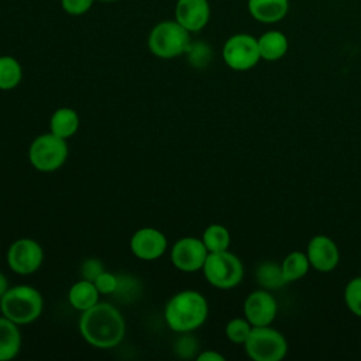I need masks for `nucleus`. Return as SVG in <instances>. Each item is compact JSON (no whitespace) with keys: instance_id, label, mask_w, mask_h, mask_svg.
<instances>
[{"instance_id":"1","label":"nucleus","mask_w":361,"mask_h":361,"mask_svg":"<svg viewBox=\"0 0 361 361\" xmlns=\"http://www.w3.org/2000/svg\"><path fill=\"white\" fill-rule=\"evenodd\" d=\"M82 338L96 348H113L126 334V322L120 310L104 302L82 312L79 317Z\"/></svg>"},{"instance_id":"2","label":"nucleus","mask_w":361,"mask_h":361,"mask_svg":"<svg viewBox=\"0 0 361 361\" xmlns=\"http://www.w3.org/2000/svg\"><path fill=\"white\" fill-rule=\"evenodd\" d=\"M209 316L206 298L193 289L175 293L165 305L164 319L175 333H192L197 330Z\"/></svg>"},{"instance_id":"3","label":"nucleus","mask_w":361,"mask_h":361,"mask_svg":"<svg viewBox=\"0 0 361 361\" xmlns=\"http://www.w3.org/2000/svg\"><path fill=\"white\" fill-rule=\"evenodd\" d=\"M44 309V299L38 289L30 285H17L8 288L0 298L1 314L11 322L21 324H30L35 322Z\"/></svg>"},{"instance_id":"4","label":"nucleus","mask_w":361,"mask_h":361,"mask_svg":"<svg viewBox=\"0 0 361 361\" xmlns=\"http://www.w3.org/2000/svg\"><path fill=\"white\" fill-rule=\"evenodd\" d=\"M190 42V32L176 20H165L154 25L147 39L149 52L161 59H172L186 54Z\"/></svg>"},{"instance_id":"5","label":"nucleus","mask_w":361,"mask_h":361,"mask_svg":"<svg viewBox=\"0 0 361 361\" xmlns=\"http://www.w3.org/2000/svg\"><path fill=\"white\" fill-rule=\"evenodd\" d=\"M202 271L206 281L219 289L235 288L244 276L241 259L228 250L209 252Z\"/></svg>"},{"instance_id":"6","label":"nucleus","mask_w":361,"mask_h":361,"mask_svg":"<svg viewBox=\"0 0 361 361\" xmlns=\"http://www.w3.org/2000/svg\"><path fill=\"white\" fill-rule=\"evenodd\" d=\"M66 140L49 133L41 134L28 148V161L39 172L58 171L68 159Z\"/></svg>"},{"instance_id":"7","label":"nucleus","mask_w":361,"mask_h":361,"mask_svg":"<svg viewBox=\"0 0 361 361\" xmlns=\"http://www.w3.org/2000/svg\"><path fill=\"white\" fill-rule=\"evenodd\" d=\"M244 348L254 361H281L288 353V341L282 333L269 326H252Z\"/></svg>"},{"instance_id":"8","label":"nucleus","mask_w":361,"mask_h":361,"mask_svg":"<svg viewBox=\"0 0 361 361\" xmlns=\"http://www.w3.org/2000/svg\"><path fill=\"white\" fill-rule=\"evenodd\" d=\"M221 56L224 63L237 72L252 69L261 59L258 39L247 32L228 37L223 45Z\"/></svg>"},{"instance_id":"9","label":"nucleus","mask_w":361,"mask_h":361,"mask_svg":"<svg viewBox=\"0 0 361 361\" xmlns=\"http://www.w3.org/2000/svg\"><path fill=\"white\" fill-rule=\"evenodd\" d=\"M44 261L41 244L32 238L16 240L7 250V264L17 275H31L39 269Z\"/></svg>"},{"instance_id":"10","label":"nucleus","mask_w":361,"mask_h":361,"mask_svg":"<svg viewBox=\"0 0 361 361\" xmlns=\"http://www.w3.org/2000/svg\"><path fill=\"white\" fill-rule=\"evenodd\" d=\"M209 255L202 238L182 237L171 248V262L182 272H196L203 268Z\"/></svg>"},{"instance_id":"11","label":"nucleus","mask_w":361,"mask_h":361,"mask_svg":"<svg viewBox=\"0 0 361 361\" xmlns=\"http://www.w3.org/2000/svg\"><path fill=\"white\" fill-rule=\"evenodd\" d=\"M168 240L165 234L154 227H142L130 238L131 252L142 261H154L165 254Z\"/></svg>"},{"instance_id":"12","label":"nucleus","mask_w":361,"mask_h":361,"mask_svg":"<svg viewBox=\"0 0 361 361\" xmlns=\"http://www.w3.org/2000/svg\"><path fill=\"white\" fill-rule=\"evenodd\" d=\"M244 317L252 326H271L278 313V303L268 290L251 292L244 300Z\"/></svg>"},{"instance_id":"13","label":"nucleus","mask_w":361,"mask_h":361,"mask_svg":"<svg viewBox=\"0 0 361 361\" xmlns=\"http://www.w3.org/2000/svg\"><path fill=\"white\" fill-rule=\"evenodd\" d=\"M310 267L319 272L333 271L340 261V251L337 244L324 234H317L310 238L306 250Z\"/></svg>"},{"instance_id":"14","label":"nucleus","mask_w":361,"mask_h":361,"mask_svg":"<svg viewBox=\"0 0 361 361\" xmlns=\"http://www.w3.org/2000/svg\"><path fill=\"white\" fill-rule=\"evenodd\" d=\"M175 20L189 32L202 31L210 20L209 0H176Z\"/></svg>"},{"instance_id":"15","label":"nucleus","mask_w":361,"mask_h":361,"mask_svg":"<svg viewBox=\"0 0 361 361\" xmlns=\"http://www.w3.org/2000/svg\"><path fill=\"white\" fill-rule=\"evenodd\" d=\"M247 10L261 24H276L286 17L289 0H248Z\"/></svg>"},{"instance_id":"16","label":"nucleus","mask_w":361,"mask_h":361,"mask_svg":"<svg viewBox=\"0 0 361 361\" xmlns=\"http://www.w3.org/2000/svg\"><path fill=\"white\" fill-rule=\"evenodd\" d=\"M258 49L261 59L275 62L282 59L289 48L288 37L279 30H269L262 32L258 38Z\"/></svg>"},{"instance_id":"17","label":"nucleus","mask_w":361,"mask_h":361,"mask_svg":"<svg viewBox=\"0 0 361 361\" xmlns=\"http://www.w3.org/2000/svg\"><path fill=\"white\" fill-rule=\"evenodd\" d=\"M21 348V333L18 324L10 319L0 317V361L13 360Z\"/></svg>"},{"instance_id":"18","label":"nucleus","mask_w":361,"mask_h":361,"mask_svg":"<svg viewBox=\"0 0 361 361\" xmlns=\"http://www.w3.org/2000/svg\"><path fill=\"white\" fill-rule=\"evenodd\" d=\"M99 296L100 292L97 290L94 282L83 278L75 282L68 292L69 305L79 312H85L99 303Z\"/></svg>"},{"instance_id":"19","label":"nucleus","mask_w":361,"mask_h":361,"mask_svg":"<svg viewBox=\"0 0 361 361\" xmlns=\"http://www.w3.org/2000/svg\"><path fill=\"white\" fill-rule=\"evenodd\" d=\"M79 116L76 110L71 107L56 109L49 118V131L63 140H68L79 130Z\"/></svg>"},{"instance_id":"20","label":"nucleus","mask_w":361,"mask_h":361,"mask_svg":"<svg viewBox=\"0 0 361 361\" xmlns=\"http://www.w3.org/2000/svg\"><path fill=\"white\" fill-rule=\"evenodd\" d=\"M281 268H282V275L286 283H289L303 278L310 268V262L306 252L292 251L283 258Z\"/></svg>"},{"instance_id":"21","label":"nucleus","mask_w":361,"mask_h":361,"mask_svg":"<svg viewBox=\"0 0 361 361\" xmlns=\"http://www.w3.org/2000/svg\"><path fill=\"white\" fill-rule=\"evenodd\" d=\"M23 79L21 63L10 55L0 56V90H11Z\"/></svg>"},{"instance_id":"22","label":"nucleus","mask_w":361,"mask_h":361,"mask_svg":"<svg viewBox=\"0 0 361 361\" xmlns=\"http://www.w3.org/2000/svg\"><path fill=\"white\" fill-rule=\"evenodd\" d=\"M202 241L209 252H220L228 250L231 237L224 226L214 223L204 228Z\"/></svg>"},{"instance_id":"23","label":"nucleus","mask_w":361,"mask_h":361,"mask_svg":"<svg viewBox=\"0 0 361 361\" xmlns=\"http://www.w3.org/2000/svg\"><path fill=\"white\" fill-rule=\"evenodd\" d=\"M257 279L262 286L269 288V289H276L286 283V281L282 275L281 265L271 264V262H264L258 267Z\"/></svg>"},{"instance_id":"24","label":"nucleus","mask_w":361,"mask_h":361,"mask_svg":"<svg viewBox=\"0 0 361 361\" xmlns=\"http://www.w3.org/2000/svg\"><path fill=\"white\" fill-rule=\"evenodd\" d=\"M252 330V324L245 317H234L226 324V336L234 344H244Z\"/></svg>"},{"instance_id":"25","label":"nucleus","mask_w":361,"mask_h":361,"mask_svg":"<svg viewBox=\"0 0 361 361\" xmlns=\"http://www.w3.org/2000/svg\"><path fill=\"white\" fill-rule=\"evenodd\" d=\"M186 56L195 68H206L212 59V48L202 41L197 42H190Z\"/></svg>"},{"instance_id":"26","label":"nucleus","mask_w":361,"mask_h":361,"mask_svg":"<svg viewBox=\"0 0 361 361\" xmlns=\"http://www.w3.org/2000/svg\"><path fill=\"white\" fill-rule=\"evenodd\" d=\"M344 300L351 313L361 317V276L353 278L344 289Z\"/></svg>"},{"instance_id":"27","label":"nucleus","mask_w":361,"mask_h":361,"mask_svg":"<svg viewBox=\"0 0 361 361\" xmlns=\"http://www.w3.org/2000/svg\"><path fill=\"white\" fill-rule=\"evenodd\" d=\"M199 341L192 333H180V337L173 344V353L183 360H190L197 357Z\"/></svg>"},{"instance_id":"28","label":"nucleus","mask_w":361,"mask_h":361,"mask_svg":"<svg viewBox=\"0 0 361 361\" xmlns=\"http://www.w3.org/2000/svg\"><path fill=\"white\" fill-rule=\"evenodd\" d=\"M138 293H140V283L137 279L126 275L118 276V283L113 293L118 300L131 302L135 296H138Z\"/></svg>"},{"instance_id":"29","label":"nucleus","mask_w":361,"mask_h":361,"mask_svg":"<svg viewBox=\"0 0 361 361\" xmlns=\"http://www.w3.org/2000/svg\"><path fill=\"white\" fill-rule=\"evenodd\" d=\"M93 282L97 290L100 292V295H113L118 283V275L103 271Z\"/></svg>"},{"instance_id":"30","label":"nucleus","mask_w":361,"mask_h":361,"mask_svg":"<svg viewBox=\"0 0 361 361\" xmlns=\"http://www.w3.org/2000/svg\"><path fill=\"white\" fill-rule=\"evenodd\" d=\"M104 271V265L99 258H87L80 265V275L83 279L94 281Z\"/></svg>"},{"instance_id":"31","label":"nucleus","mask_w":361,"mask_h":361,"mask_svg":"<svg viewBox=\"0 0 361 361\" xmlns=\"http://www.w3.org/2000/svg\"><path fill=\"white\" fill-rule=\"evenodd\" d=\"M93 3L94 0H61L63 11L69 16H82L87 13L92 8Z\"/></svg>"},{"instance_id":"32","label":"nucleus","mask_w":361,"mask_h":361,"mask_svg":"<svg viewBox=\"0 0 361 361\" xmlns=\"http://www.w3.org/2000/svg\"><path fill=\"white\" fill-rule=\"evenodd\" d=\"M197 361H224V355L214 350H204L197 354L196 357Z\"/></svg>"},{"instance_id":"33","label":"nucleus","mask_w":361,"mask_h":361,"mask_svg":"<svg viewBox=\"0 0 361 361\" xmlns=\"http://www.w3.org/2000/svg\"><path fill=\"white\" fill-rule=\"evenodd\" d=\"M8 288H10V286H8V279H7V276L0 271V298L7 292Z\"/></svg>"},{"instance_id":"34","label":"nucleus","mask_w":361,"mask_h":361,"mask_svg":"<svg viewBox=\"0 0 361 361\" xmlns=\"http://www.w3.org/2000/svg\"><path fill=\"white\" fill-rule=\"evenodd\" d=\"M99 1H106V3H111V1H117V0H99Z\"/></svg>"}]
</instances>
